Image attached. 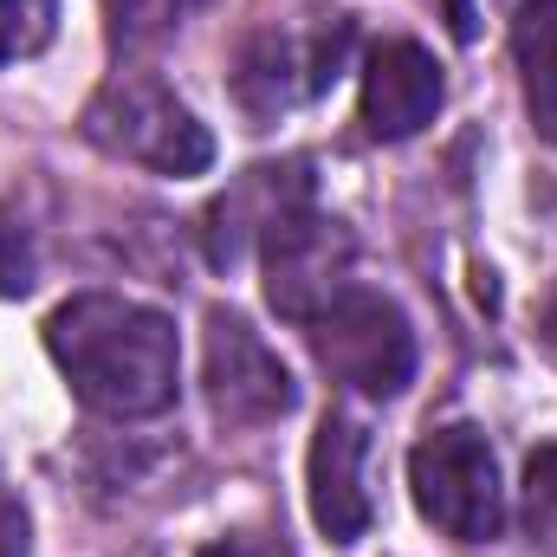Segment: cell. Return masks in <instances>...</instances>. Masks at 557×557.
Here are the masks:
<instances>
[{"mask_svg":"<svg viewBox=\"0 0 557 557\" xmlns=\"http://www.w3.org/2000/svg\"><path fill=\"white\" fill-rule=\"evenodd\" d=\"M46 350L65 370L72 396L111 421L162 416L182 383L175 324L117 292H78L46 318Z\"/></svg>","mask_w":557,"mask_h":557,"instance_id":"obj_1","label":"cell"},{"mask_svg":"<svg viewBox=\"0 0 557 557\" xmlns=\"http://www.w3.org/2000/svg\"><path fill=\"white\" fill-rule=\"evenodd\" d=\"M357 26L350 13H292V20H267L260 33H247L240 59H234V98L253 124H273L298 104H318L344 65H350Z\"/></svg>","mask_w":557,"mask_h":557,"instance_id":"obj_2","label":"cell"},{"mask_svg":"<svg viewBox=\"0 0 557 557\" xmlns=\"http://www.w3.org/2000/svg\"><path fill=\"white\" fill-rule=\"evenodd\" d=\"M85 137L104 156L156 169V175H201L214 162L208 124L156 72H111L98 98L85 104Z\"/></svg>","mask_w":557,"mask_h":557,"instance_id":"obj_3","label":"cell"},{"mask_svg":"<svg viewBox=\"0 0 557 557\" xmlns=\"http://www.w3.org/2000/svg\"><path fill=\"white\" fill-rule=\"evenodd\" d=\"M305 331H311V350H318V363L331 370V383H344V389H357V396H370V403L403 396L409 376H416V331H409L403 305L383 298V292L350 285V292L331 298Z\"/></svg>","mask_w":557,"mask_h":557,"instance_id":"obj_4","label":"cell"},{"mask_svg":"<svg viewBox=\"0 0 557 557\" xmlns=\"http://www.w3.org/2000/svg\"><path fill=\"white\" fill-rule=\"evenodd\" d=\"M409 486H416L421 519L434 532L460 539V545H486L506 525V486H499L493 447L467 421L434 428L416 454H409Z\"/></svg>","mask_w":557,"mask_h":557,"instance_id":"obj_5","label":"cell"},{"mask_svg":"<svg viewBox=\"0 0 557 557\" xmlns=\"http://www.w3.org/2000/svg\"><path fill=\"white\" fill-rule=\"evenodd\" d=\"M260 253H267V298H273L278 318H292V324H311L331 298L350 292L357 240H350L344 221H331L318 208H298L292 221H278Z\"/></svg>","mask_w":557,"mask_h":557,"instance_id":"obj_6","label":"cell"},{"mask_svg":"<svg viewBox=\"0 0 557 557\" xmlns=\"http://www.w3.org/2000/svg\"><path fill=\"white\" fill-rule=\"evenodd\" d=\"M208 403L227 428H267L298 403L292 370L240 311H208Z\"/></svg>","mask_w":557,"mask_h":557,"instance_id":"obj_7","label":"cell"},{"mask_svg":"<svg viewBox=\"0 0 557 557\" xmlns=\"http://www.w3.org/2000/svg\"><path fill=\"white\" fill-rule=\"evenodd\" d=\"M298 208H311V162H260L247 175L227 182V195L208 208V260L214 267H240L253 247H267L278 221H292Z\"/></svg>","mask_w":557,"mask_h":557,"instance_id":"obj_8","label":"cell"},{"mask_svg":"<svg viewBox=\"0 0 557 557\" xmlns=\"http://www.w3.org/2000/svg\"><path fill=\"white\" fill-rule=\"evenodd\" d=\"M311 519L331 545H357L376 519V506H370V434L344 409L318 421V441H311Z\"/></svg>","mask_w":557,"mask_h":557,"instance_id":"obj_9","label":"cell"},{"mask_svg":"<svg viewBox=\"0 0 557 557\" xmlns=\"http://www.w3.org/2000/svg\"><path fill=\"white\" fill-rule=\"evenodd\" d=\"M447 98V78L434 65V52L416 39H383L363 65V131L376 143H409L434 124Z\"/></svg>","mask_w":557,"mask_h":557,"instance_id":"obj_10","label":"cell"},{"mask_svg":"<svg viewBox=\"0 0 557 557\" xmlns=\"http://www.w3.org/2000/svg\"><path fill=\"white\" fill-rule=\"evenodd\" d=\"M512 59H519L532 131L557 143V0H519L512 7Z\"/></svg>","mask_w":557,"mask_h":557,"instance_id":"obj_11","label":"cell"},{"mask_svg":"<svg viewBox=\"0 0 557 557\" xmlns=\"http://www.w3.org/2000/svg\"><path fill=\"white\" fill-rule=\"evenodd\" d=\"M208 0H104V33L117 52H143L169 33H182Z\"/></svg>","mask_w":557,"mask_h":557,"instance_id":"obj_12","label":"cell"},{"mask_svg":"<svg viewBox=\"0 0 557 557\" xmlns=\"http://www.w3.org/2000/svg\"><path fill=\"white\" fill-rule=\"evenodd\" d=\"M59 33V0H0V65L46 52Z\"/></svg>","mask_w":557,"mask_h":557,"instance_id":"obj_13","label":"cell"},{"mask_svg":"<svg viewBox=\"0 0 557 557\" xmlns=\"http://www.w3.org/2000/svg\"><path fill=\"white\" fill-rule=\"evenodd\" d=\"M525 525L532 539L557 545V447H539L525 460Z\"/></svg>","mask_w":557,"mask_h":557,"instance_id":"obj_14","label":"cell"},{"mask_svg":"<svg viewBox=\"0 0 557 557\" xmlns=\"http://www.w3.org/2000/svg\"><path fill=\"white\" fill-rule=\"evenodd\" d=\"M33 273H39V260H33L26 221H13V208H0V298L33 292Z\"/></svg>","mask_w":557,"mask_h":557,"instance_id":"obj_15","label":"cell"},{"mask_svg":"<svg viewBox=\"0 0 557 557\" xmlns=\"http://www.w3.org/2000/svg\"><path fill=\"white\" fill-rule=\"evenodd\" d=\"M26 506H20V493H7L0 486V557H26Z\"/></svg>","mask_w":557,"mask_h":557,"instance_id":"obj_16","label":"cell"},{"mask_svg":"<svg viewBox=\"0 0 557 557\" xmlns=\"http://www.w3.org/2000/svg\"><path fill=\"white\" fill-rule=\"evenodd\" d=\"M539 331H545V344H552V357H557V285H552V298H545V311H539Z\"/></svg>","mask_w":557,"mask_h":557,"instance_id":"obj_17","label":"cell"},{"mask_svg":"<svg viewBox=\"0 0 557 557\" xmlns=\"http://www.w3.org/2000/svg\"><path fill=\"white\" fill-rule=\"evenodd\" d=\"M201 557H260V552H253L247 539H221V545H208Z\"/></svg>","mask_w":557,"mask_h":557,"instance_id":"obj_18","label":"cell"}]
</instances>
